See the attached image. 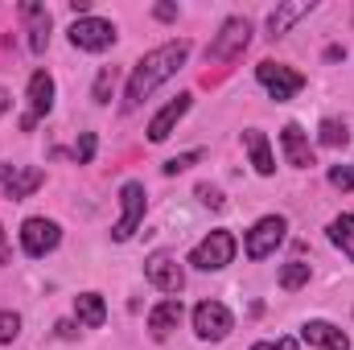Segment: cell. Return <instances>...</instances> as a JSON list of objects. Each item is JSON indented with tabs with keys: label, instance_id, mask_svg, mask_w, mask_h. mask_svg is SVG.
Segmentation results:
<instances>
[{
	"label": "cell",
	"instance_id": "1",
	"mask_svg": "<svg viewBox=\"0 0 354 350\" xmlns=\"http://www.w3.org/2000/svg\"><path fill=\"white\" fill-rule=\"evenodd\" d=\"M185 58H189V42H185V37L149 50V54L132 66V79H128V91H124V103H128V107H140V103L161 87L165 79H174L177 71H181Z\"/></svg>",
	"mask_w": 354,
	"mask_h": 350
},
{
	"label": "cell",
	"instance_id": "2",
	"mask_svg": "<svg viewBox=\"0 0 354 350\" xmlns=\"http://www.w3.org/2000/svg\"><path fill=\"white\" fill-rule=\"evenodd\" d=\"M248 46H252V25H248V17H231V21H223L218 37L206 46V62H235V58H243Z\"/></svg>",
	"mask_w": 354,
	"mask_h": 350
},
{
	"label": "cell",
	"instance_id": "3",
	"mask_svg": "<svg viewBox=\"0 0 354 350\" xmlns=\"http://www.w3.org/2000/svg\"><path fill=\"white\" fill-rule=\"evenodd\" d=\"M235 235L231 231H210L194 252H189V264L194 268H202V272H218V268H227V264L235 260Z\"/></svg>",
	"mask_w": 354,
	"mask_h": 350
},
{
	"label": "cell",
	"instance_id": "4",
	"mask_svg": "<svg viewBox=\"0 0 354 350\" xmlns=\"http://www.w3.org/2000/svg\"><path fill=\"white\" fill-rule=\"evenodd\" d=\"M145 185L140 181H124V190H120V223L111 227V239L115 243H124V239H132V231L145 223Z\"/></svg>",
	"mask_w": 354,
	"mask_h": 350
},
{
	"label": "cell",
	"instance_id": "5",
	"mask_svg": "<svg viewBox=\"0 0 354 350\" xmlns=\"http://www.w3.org/2000/svg\"><path fill=\"white\" fill-rule=\"evenodd\" d=\"M58 243H62V227H58L54 219L33 214V219H25V223H21V248H25V256L41 260V256H50Z\"/></svg>",
	"mask_w": 354,
	"mask_h": 350
},
{
	"label": "cell",
	"instance_id": "6",
	"mask_svg": "<svg viewBox=\"0 0 354 350\" xmlns=\"http://www.w3.org/2000/svg\"><path fill=\"white\" fill-rule=\"evenodd\" d=\"M231 330H235V317H231V309L223 301H202L194 309V334L202 342H223Z\"/></svg>",
	"mask_w": 354,
	"mask_h": 350
},
{
	"label": "cell",
	"instance_id": "7",
	"mask_svg": "<svg viewBox=\"0 0 354 350\" xmlns=\"http://www.w3.org/2000/svg\"><path fill=\"white\" fill-rule=\"evenodd\" d=\"M71 46L75 50H87V54H99V50L115 46V25L103 21V17H79L71 25Z\"/></svg>",
	"mask_w": 354,
	"mask_h": 350
},
{
	"label": "cell",
	"instance_id": "8",
	"mask_svg": "<svg viewBox=\"0 0 354 350\" xmlns=\"http://www.w3.org/2000/svg\"><path fill=\"white\" fill-rule=\"evenodd\" d=\"M256 79L268 87V95H272L276 103L292 99L297 91L305 87V75L292 71V66H280V62H260V66H256Z\"/></svg>",
	"mask_w": 354,
	"mask_h": 350
},
{
	"label": "cell",
	"instance_id": "9",
	"mask_svg": "<svg viewBox=\"0 0 354 350\" xmlns=\"http://www.w3.org/2000/svg\"><path fill=\"white\" fill-rule=\"evenodd\" d=\"M284 231H288V223H284L280 214H264V219L248 231V260H264V256H272V252L284 243Z\"/></svg>",
	"mask_w": 354,
	"mask_h": 350
},
{
	"label": "cell",
	"instance_id": "10",
	"mask_svg": "<svg viewBox=\"0 0 354 350\" xmlns=\"http://www.w3.org/2000/svg\"><path fill=\"white\" fill-rule=\"evenodd\" d=\"M145 276L161 293H181V284H185V272H181V264H177L174 252H153L145 260Z\"/></svg>",
	"mask_w": 354,
	"mask_h": 350
},
{
	"label": "cell",
	"instance_id": "11",
	"mask_svg": "<svg viewBox=\"0 0 354 350\" xmlns=\"http://www.w3.org/2000/svg\"><path fill=\"white\" fill-rule=\"evenodd\" d=\"M50 107H54V79H50L46 71H33V75H29V111L21 116V128L29 132L37 120L50 116Z\"/></svg>",
	"mask_w": 354,
	"mask_h": 350
},
{
	"label": "cell",
	"instance_id": "12",
	"mask_svg": "<svg viewBox=\"0 0 354 350\" xmlns=\"http://www.w3.org/2000/svg\"><path fill=\"white\" fill-rule=\"evenodd\" d=\"M189 103H194V95H177V99H169V103H165V107L149 120V140H153V145L169 140V132L181 124V116L189 111Z\"/></svg>",
	"mask_w": 354,
	"mask_h": 350
},
{
	"label": "cell",
	"instance_id": "13",
	"mask_svg": "<svg viewBox=\"0 0 354 350\" xmlns=\"http://www.w3.org/2000/svg\"><path fill=\"white\" fill-rule=\"evenodd\" d=\"M41 181H46V174H41V169H33V165H12V169H0V185H4V194H8L12 202L29 198Z\"/></svg>",
	"mask_w": 354,
	"mask_h": 350
},
{
	"label": "cell",
	"instance_id": "14",
	"mask_svg": "<svg viewBox=\"0 0 354 350\" xmlns=\"http://www.w3.org/2000/svg\"><path fill=\"white\" fill-rule=\"evenodd\" d=\"M21 17L29 25V50L33 54H46V46H50V8L37 4V0H25L21 4Z\"/></svg>",
	"mask_w": 354,
	"mask_h": 350
},
{
	"label": "cell",
	"instance_id": "15",
	"mask_svg": "<svg viewBox=\"0 0 354 350\" xmlns=\"http://www.w3.org/2000/svg\"><path fill=\"white\" fill-rule=\"evenodd\" d=\"M280 145H284V157L292 169H309L313 165V149H309V132L301 124H284L280 128Z\"/></svg>",
	"mask_w": 354,
	"mask_h": 350
},
{
	"label": "cell",
	"instance_id": "16",
	"mask_svg": "<svg viewBox=\"0 0 354 350\" xmlns=\"http://www.w3.org/2000/svg\"><path fill=\"white\" fill-rule=\"evenodd\" d=\"M313 8H317L313 0H292V4H276V8H272V17H268V37H272V42H276V37H284V33H288V29H292V25L301 21V17H309Z\"/></svg>",
	"mask_w": 354,
	"mask_h": 350
},
{
	"label": "cell",
	"instance_id": "17",
	"mask_svg": "<svg viewBox=\"0 0 354 350\" xmlns=\"http://www.w3.org/2000/svg\"><path fill=\"white\" fill-rule=\"evenodd\" d=\"M301 338L309 347H322V350H351V338L338 326H330V322H305L301 326Z\"/></svg>",
	"mask_w": 354,
	"mask_h": 350
},
{
	"label": "cell",
	"instance_id": "18",
	"mask_svg": "<svg viewBox=\"0 0 354 350\" xmlns=\"http://www.w3.org/2000/svg\"><path fill=\"white\" fill-rule=\"evenodd\" d=\"M181 297H169V301H161L153 313H149V330H153V338H169L177 330V322H181Z\"/></svg>",
	"mask_w": 354,
	"mask_h": 350
},
{
	"label": "cell",
	"instance_id": "19",
	"mask_svg": "<svg viewBox=\"0 0 354 350\" xmlns=\"http://www.w3.org/2000/svg\"><path fill=\"white\" fill-rule=\"evenodd\" d=\"M243 145H248V153H252V165H256V174H260V177H272V174H276V161H272L268 136L260 132V128H248V132H243Z\"/></svg>",
	"mask_w": 354,
	"mask_h": 350
},
{
	"label": "cell",
	"instance_id": "20",
	"mask_svg": "<svg viewBox=\"0 0 354 350\" xmlns=\"http://www.w3.org/2000/svg\"><path fill=\"white\" fill-rule=\"evenodd\" d=\"M75 313H79V322L91 326V330H99V326L107 322V305H103L99 293H79V297H75Z\"/></svg>",
	"mask_w": 354,
	"mask_h": 350
},
{
	"label": "cell",
	"instance_id": "21",
	"mask_svg": "<svg viewBox=\"0 0 354 350\" xmlns=\"http://www.w3.org/2000/svg\"><path fill=\"white\" fill-rule=\"evenodd\" d=\"M330 239H334V248L354 260V214H338L334 223H330Z\"/></svg>",
	"mask_w": 354,
	"mask_h": 350
},
{
	"label": "cell",
	"instance_id": "22",
	"mask_svg": "<svg viewBox=\"0 0 354 350\" xmlns=\"http://www.w3.org/2000/svg\"><path fill=\"white\" fill-rule=\"evenodd\" d=\"M301 284H309V264L305 260H288L284 268H280V288H301Z\"/></svg>",
	"mask_w": 354,
	"mask_h": 350
},
{
	"label": "cell",
	"instance_id": "23",
	"mask_svg": "<svg viewBox=\"0 0 354 350\" xmlns=\"http://www.w3.org/2000/svg\"><path fill=\"white\" fill-rule=\"evenodd\" d=\"M351 140V128L342 124V120H322V145L326 149H338V145H346Z\"/></svg>",
	"mask_w": 354,
	"mask_h": 350
},
{
	"label": "cell",
	"instance_id": "24",
	"mask_svg": "<svg viewBox=\"0 0 354 350\" xmlns=\"http://www.w3.org/2000/svg\"><path fill=\"white\" fill-rule=\"evenodd\" d=\"M17 334H21V313H12V309H0V347H8Z\"/></svg>",
	"mask_w": 354,
	"mask_h": 350
},
{
	"label": "cell",
	"instance_id": "25",
	"mask_svg": "<svg viewBox=\"0 0 354 350\" xmlns=\"http://www.w3.org/2000/svg\"><path fill=\"white\" fill-rule=\"evenodd\" d=\"M111 91H115V71L103 66L99 79H95V103H111Z\"/></svg>",
	"mask_w": 354,
	"mask_h": 350
},
{
	"label": "cell",
	"instance_id": "26",
	"mask_svg": "<svg viewBox=\"0 0 354 350\" xmlns=\"http://www.w3.org/2000/svg\"><path fill=\"white\" fill-rule=\"evenodd\" d=\"M198 161H202V153H198V149H194V153H181V157H169V161H165V174L177 177V174H185L189 165H198Z\"/></svg>",
	"mask_w": 354,
	"mask_h": 350
},
{
	"label": "cell",
	"instance_id": "27",
	"mask_svg": "<svg viewBox=\"0 0 354 350\" xmlns=\"http://www.w3.org/2000/svg\"><path fill=\"white\" fill-rule=\"evenodd\" d=\"M330 185L342 190V194L354 190V165H334V169H330Z\"/></svg>",
	"mask_w": 354,
	"mask_h": 350
},
{
	"label": "cell",
	"instance_id": "28",
	"mask_svg": "<svg viewBox=\"0 0 354 350\" xmlns=\"http://www.w3.org/2000/svg\"><path fill=\"white\" fill-rule=\"evenodd\" d=\"M198 198L210 206V210H223L227 202H223V190H214V185H198Z\"/></svg>",
	"mask_w": 354,
	"mask_h": 350
},
{
	"label": "cell",
	"instance_id": "29",
	"mask_svg": "<svg viewBox=\"0 0 354 350\" xmlns=\"http://www.w3.org/2000/svg\"><path fill=\"white\" fill-rule=\"evenodd\" d=\"M75 157H79V165H87L91 157H95V132H83V136H79V149H75Z\"/></svg>",
	"mask_w": 354,
	"mask_h": 350
},
{
	"label": "cell",
	"instance_id": "30",
	"mask_svg": "<svg viewBox=\"0 0 354 350\" xmlns=\"http://www.w3.org/2000/svg\"><path fill=\"white\" fill-rule=\"evenodd\" d=\"M252 350H297V342L292 338H280V342H256Z\"/></svg>",
	"mask_w": 354,
	"mask_h": 350
},
{
	"label": "cell",
	"instance_id": "31",
	"mask_svg": "<svg viewBox=\"0 0 354 350\" xmlns=\"http://www.w3.org/2000/svg\"><path fill=\"white\" fill-rule=\"evenodd\" d=\"M157 17H161V21H174L177 8H174V4H157Z\"/></svg>",
	"mask_w": 354,
	"mask_h": 350
},
{
	"label": "cell",
	"instance_id": "32",
	"mask_svg": "<svg viewBox=\"0 0 354 350\" xmlns=\"http://www.w3.org/2000/svg\"><path fill=\"white\" fill-rule=\"evenodd\" d=\"M58 334H62V338H75V334H79V330H75V326H71V322H58Z\"/></svg>",
	"mask_w": 354,
	"mask_h": 350
},
{
	"label": "cell",
	"instance_id": "33",
	"mask_svg": "<svg viewBox=\"0 0 354 350\" xmlns=\"http://www.w3.org/2000/svg\"><path fill=\"white\" fill-rule=\"evenodd\" d=\"M0 264H8V239H4V227H0Z\"/></svg>",
	"mask_w": 354,
	"mask_h": 350
},
{
	"label": "cell",
	"instance_id": "34",
	"mask_svg": "<svg viewBox=\"0 0 354 350\" xmlns=\"http://www.w3.org/2000/svg\"><path fill=\"white\" fill-rule=\"evenodd\" d=\"M4 111H8V91L0 87V116H4Z\"/></svg>",
	"mask_w": 354,
	"mask_h": 350
}]
</instances>
